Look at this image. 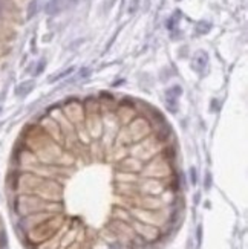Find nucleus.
<instances>
[{
	"mask_svg": "<svg viewBox=\"0 0 248 249\" xmlns=\"http://www.w3.org/2000/svg\"><path fill=\"white\" fill-rule=\"evenodd\" d=\"M63 223H65V217L61 214H54L48 217V219L41 223H38L37 226H34L33 230H29L26 232V238L29 240V243L37 246L40 243L46 242L48 238H51L53 235H55L61 230Z\"/></svg>",
	"mask_w": 248,
	"mask_h": 249,
	"instance_id": "f257e3e1",
	"label": "nucleus"
},
{
	"mask_svg": "<svg viewBox=\"0 0 248 249\" xmlns=\"http://www.w3.org/2000/svg\"><path fill=\"white\" fill-rule=\"evenodd\" d=\"M162 147L164 145L157 139V136H155L152 132V134H149L147 138H144L138 142H133L129 147V154L141 159L142 162H147L153 156H157V154L162 150Z\"/></svg>",
	"mask_w": 248,
	"mask_h": 249,
	"instance_id": "f03ea898",
	"label": "nucleus"
},
{
	"mask_svg": "<svg viewBox=\"0 0 248 249\" xmlns=\"http://www.w3.org/2000/svg\"><path fill=\"white\" fill-rule=\"evenodd\" d=\"M126 129L129 130L133 142H138L144 138H147L149 134H152V132H153L152 122L146 116H140V115H137L133 119H130L126 124Z\"/></svg>",
	"mask_w": 248,
	"mask_h": 249,
	"instance_id": "7ed1b4c3",
	"label": "nucleus"
},
{
	"mask_svg": "<svg viewBox=\"0 0 248 249\" xmlns=\"http://www.w3.org/2000/svg\"><path fill=\"white\" fill-rule=\"evenodd\" d=\"M61 112H63V115L74 124V126H78V124H83L85 122V118H86V112H85V106H83V102L78 101V100H71L68 101L65 106L60 107Z\"/></svg>",
	"mask_w": 248,
	"mask_h": 249,
	"instance_id": "20e7f679",
	"label": "nucleus"
},
{
	"mask_svg": "<svg viewBox=\"0 0 248 249\" xmlns=\"http://www.w3.org/2000/svg\"><path fill=\"white\" fill-rule=\"evenodd\" d=\"M38 126L43 129L51 138H53L55 142H58L61 147H63V134H61V130H60V126L58 122L55 121V118L51 115V113H48V115L41 116L38 119Z\"/></svg>",
	"mask_w": 248,
	"mask_h": 249,
	"instance_id": "39448f33",
	"label": "nucleus"
},
{
	"mask_svg": "<svg viewBox=\"0 0 248 249\" xmlns=\"http://www.w3.org/2000/svg\"><path fill=\"white\" fill-rule=\"evenodd\" d=\"M85 127L89 132L90 139H100L103 136V118H101V113H86Z\"/></svg>",
	"mask_w": 248,
	"mask_h": 249,
	"instance_id": "423d86ee",
	"label": "nucleus"
},
{
	"mask_svg": "<svg viewBox=\"0 0 248 249\" xmlns=\"http://www.w3.org/2000/svg\"><path fill=\"white\" fill-rule=\"evenodd\" d=\"M115 115H117L121 126H126V124L130 119L135 118L138 113H137L135 106H132V102L129 101V104H126V102H118L117 109H115Z\"/></svg>",
	"mask_w": 248,
	"mask_h": 249,
	"instance_id": "0eeeda50",
	"label": "nucleus"
},
{
	"mask_svg": "<svg viewBox=\"0 0 248 249\" xmlns=\"http://www.w3.org/2000/svg\"><path fill=\"white\" fill-rule=\"evenodd\" d=\"M144 164L146 162H142L141 159L135 158V156H127V158H124L120 164V170L121 171H126V173H141L142 168H144Z\"/></svg>",
	"mask_w": 248,
	"mask_h": 249,
	"instance_id": "6e6552de",
	"label": "nucleus"
},
{
	"mask_svg": "<svg viewBox=\"0 0 248 249\" xmlns=\"http://www.w3.org/2000/svg\"><path fill=\"white\" fill-rule=\"evenodd\" d=\"M181 92H182V89L179 86H175L165 92V101H167V107L170 112H177L178 98L181 97Z\"/></svg>",
	"mask_w": 248,
	"mask_h": 249,
	"instance_id": "1a4fd4ad",
	"label": "nucleus"
},
{
	"mask_svg": "<svg viewBox=\"0 0 248 249\" xmlns=\"http://www.w3.org/2000/svg\"><path fill=\"white\" fill-rule=\"evenodd\" d=\"M33 89H34V83L33 81H25L16 89V92H17V95H20V97H26Z\"/></svg>",
	"mask_w": 248,
	"mask_h": 249,
	"instance_id": "9d476101",
	"label": "nucleus"
},
{
	"mask_svg": "<svg viewBox=\"0 0 248 249\" xmlns=\"http://www.w3.org/2000/svg\"><path fill=\"white\" fill-rule=\"evenodd\" d=\"M58 6H60V0H51L46 6V13L48 14H54L58 11Z\"/></svg>",
	"mask_w": 248,
	"mask_h": 249,
	"instance_id": "9b49d317",
	"label": "nucleus"
},
{
	"mask_svg": "<svg viewBox=\"0 0 248 249\" xmlns=\"http://www.w3.org/2000/svg\"><path fill=\"white\" fill-rule=\"evenodd\" d=\"M35 13H37V0H33V2L29 3V8H28V18L34 17Z\"/></svg>",
	"mask_w": 248,
	"mask_h": 249,
	"instance_id": "f8f14e48",
	"label": "nucleus"
},
{
	"mask_svg": "<svg viewBox=\"0 0 248 249\" xmlns=\"http://www.w3.org/2000/svg\"><path fill=\"white\" fill-rule=\"evenodd\" d=\"M190 181H192V185H196V170L195 168H190Z\"/></svg>",
	"mask_w": 248,
	"mask_h": 249,
	"instance_id": "ddd939ff",
	"label": "nucleus"
},
{
	"mask_svg": "<svg viewBox=\"0 0 248 249\" xmlns=\"http://www.w3.org/2000/svg\"><path fill=\"white\" fill-rule=\"evenodd\" d=\"M210 185H212V176H210V173L207 174V183H205V188L209 190L210 188Z\"/></svg>",
	"mask_w": 248,
	"mask_h": 249,
	"instance_id": "4468645a",
	"label": "nucleus"
},
{
	"mask_svg": "<svg viewBox=\"0 0 248 249\" xmlns=\"http://www.w3.org/2000/svg\"><path fill=\"white\" fill-rule=\"evenodd\" d=\"M3 14V0H0V17Z\"/></svg>",
	"mask_w": 248,
	"mask_h": 249,
	"instance_id": "2eb2a0df",
	"label": "nucleus"
},
{
	"mask_svg": "<svg viewBox=\"0 0 248 249\" xmlns=\"http://www.w3.org/2000/svg\"><path fill=\"white\" fill-rule=\"evenodd\" d=\"M201 231H202V228L199 226L198 228V243H201Z\"/></svg>",
	"mask_w": 248,
	"mask_h": 249,
	"instance_id": "dca6fc26",
	"label": "nucleus"
},
{
	"mask_svg": "<svg viewBox=\"0 0 248 249\" xmlns=\"http://www.w3.org/2000/svg\"><path fill=\"white\" fill-rule=\"evenodd\" d=\"M0 113H2V107H0Z\"/></svg>",
	"mask_w": 248,
	"mask_h": 249,
	"instance_id": "f3484780",
	"label": "nucleus"
}]
</instances>
